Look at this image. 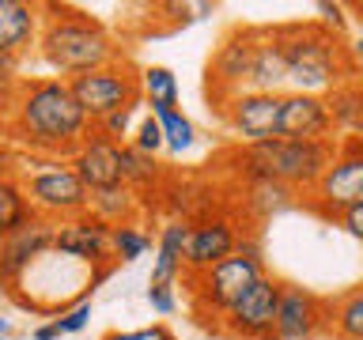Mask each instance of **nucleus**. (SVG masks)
<instances>
[{
    "mask_svg": "<svg viewBox=\"0 0 363 340\" xmlns=\"http://www.w3.org/2000/svg\"><path fill=\"white\" fill-rule=\"evenodd\" d=\"M280 106H284V95L242 91V95L223 102L220 118L238 144H265V140H277L280 136Z\"/></svg>",
    "mask_w": 363,
    "mask_h": 340,
    "instance_id": "9b49d317",
    "label": "nucleus"
},
{
    "mask_svg": "<svg viewBox=\"0 0 363 340\" xmlns=\"http://www.w3.org/2000/svg\"><path fill=\"white\" fill-rule=\"evenodd\" d=\"M325 106L333 118V132L340 136H363V76H348L345 84L325 91Z\"/></svg>",
    "mask_w": 363,
    "mask_h": 340,
    "instance_id": "412c9836",
    "label": "nucleus"
},
{
    "mask_svg": "<svg viewBox=\"0 0 363 340\" xmlns=\"http://www.w3.org/2000/svg\"><path fill=\"white\" fill-rule=\"evenodd\" d=\"M147 306L159 317H170L178 310V288L174 283H147Z\"/></svg>",
    "mask_w": 363,
    "mask_h": 340,
    "instance_id": "473e14b6",
    "label": "nucleus"
},
{
    "mask_svg": "<svg viewBox=\"0 0 363 340\" xmlns=\"http://www.w3.org/2000/svg\"><path fill=\"white\" fill-rule=\"evenodd\" d=\"M34 340H61V333H57V325H53V322H45V325L34 329Z\"/></svg>",
    "mask_w": 363,
    "mask_h": 340,
    "instance_id": "58836bf2",
    "label": "nucleus"
},
{
    "mask_svg": "<svg viewBox=\"0 0 363 340\" xmlns=\"http://www.w3.org/2000/svg\"><path fill=\"white\" fill-rule=\"evenodd\" d=\"M57 257L79 261L91 268H110L113 261V227H106L95 215H76V220L57 223V242H53Z\"/></svg>",
    "mask_w": 363,
    "mask_h": 340,
    "instance_id": "4468645a",
    "label": "nucleus"
},
{
    "mask_svg": "<svg viewBox=\"0 0 363 340\" xmlns=\"http://www.w3.org/2000/svg\"><path fill=\"white\" fill-rule=\"evenodd\" d=\"M23 186H27L34 215H42V220H50V223L76 220V215H87V208H91V189L79 181L76 166L68 163V159L34 163L27 174H23Z\"/></svg>",
    "mask_w": 363,
    "mask_h": 340,
    "instance_id": "0eeeda50",
    "label": "nucleus"
},
{
    "mask_svg": "<svg viewBox=\"0 0 363 340\" xmlns=\"http://www.w3.org/2000/svg\"><path fill=\"white\" fill-rule=\"evenodd\" d=\"M152 231L140 223H121L113 227V261H121V265H133V261H140L147 249H152Z\"/></svg>",
    "mask_w": 363,
    "mask_h": 340,
    "instance_id": "c85d7f7f",
    "label": "nucleus"
},
{
    "mask_svg": "<svg viewBox=\"0 0 363 340\" xmlns=\"http://www.w3.org/2000/svg\"><path fill=\"white\" fill-rule=\"evenodd\" d=\"M318 23H322L325 30H333V34H340V38H345V27H348V19H345V4H329V0H322V4H318Z\"/></svg>",
    "mask_w": 363,
    "mask_h": 340,
    "instance_id": "f704fd0d",
    "label": "nucleus"
},
{
    "mask_svg": "<svg viewBox=\"0 0 363 340\" xmlns=\"http://www.w3.org/2000/svg\"><path fill=\"white\" fill-rule=\"evenodd\" d=\"M68 87H72L76 102L91 118V125L106 121L110 113H118V110H133L144 102L140 72H136V64L129 57H121V61H113L106 68H95V72H87V76L68 79Z\"/></svg>",
    "mask_w": 363,
    "mask_h": 340,
    "instance_id": "6e6552de",
    "label": "nucleus"
},
{
    "mask_svg": "<svg viewBox=\"0 0 363 340\" xmlns=\"http://www.w3.org/2000/svg\"><path fill=\"white\" fill-rule=\"evenodd\" d=\"M0 87L16 91L19 79H16V61H8V57H0Z\"/></svg>",
    "mask_w": 363,
    "mask_h": 340,
    "instance_id": "e433bc0d",
    "label": "nucleus"
},
{
    "mask_svg": "<svg viewBox=\"0 0 363 340\" xmlns=\"http://www.w3.org/2000/svg\"><path fill=\"white\" fill-rule=\"evenodd\" d=\"M140 84H144V102H147V106H152L147 113L178 110L182 87H178V76L170 72L167 64H147L144 72H140Z\"/></svg>",
    "mask_w": 363,
    "mask_h": 340,
    "instance_id": "a878e982",
    "label": "nucleus"
},
{
    "mask_svg": "<svg viewBox=\"0 0 363 340\" xmlns=\"http://www.w3.org/2000/svg\"><path fill=\"white\" fill-rule=\"evenodd\" d=\"M337 227H340V231H345L348 238H356V242L363 246V204H356V208H348V212L337 220Z\"/></svg>",
    "mask_w": 363,
    "mask_h": 340,
    "instance_id": "c9c22d12",
    "label": "nucleus"
},
{
    "mask_svg": "<svg viewBox=\"0 0 363 340\" xmlns=\"http://www.w3.org/2000/svg\"><path fill=\"white\" fill-rule=\"evenodd\" d=\"M121 166H125V186H129L136 197H144L147 189H159V181H163V163H159L155 155L136 152L133 144H125Z\"/></svg>",
    "mask_w": 363,
    "mask_h": 340,
    "instance_id": "bb28decb",
    "label": "nucleus"
},
{
    "mask_svg": "<svg viewBox=\"0 0 363 340\" xmlns=\"http://www.w3.org/2000/svg\"><path fill=\"white\" fill-rule=\"evenodd\" d=\"M329 336L363 340V283H352L340 295H329Z\"/></svg>",
    "mask_w": 363,
    "mask_h": 340,
    "instance_id": "5701e85b",
    "label": "nucleus"
},
{
    "mask_svg": "<svg viewBox=\"0 0 363 340\" xmlns=\"http://www.w3.org/2000/svg\"><path fill=\"white\" fill-rule=\"evenodd\" d=\"M38 57L61 79H76V76L95 72V68L121 61V45L113 42V34L106 30L102 19L68 4H45Z\"/></svg>",
    "mask_w": 363,
    "mask_h": 340,
    "instance_id": "f03ea898",
    "label": "nucleus"
},
{
    "mask_svg": "<svg viewBox=\"0 0 363 340\" xmlns=\"http://www.w3.org/2000/svg\"><path fill=\"white\" fill-rule=\"evenodd\" d=\"M348 61H352V68H356V76L363 72V34H356V38L348 42Z\"/></svg>",
    "mask_w": 363,
    "mask_h": 340,
    "instance_id": "4c0bfd02",
    "label": "nucleus"
},
{
    "mask_svg": "<svg viewBox=\"0 0 363 340\" xmlns=\"http://www.w3.org/2000/svg\"><path fill=\"white\" fill-rule=\"evenodd\" d=\"M193 220H167L155 238V257H152V276L147 283H178L186 272V249H189Z\"/></svg>",
    "mask_w": 363,
    "mask_h": 340,
    "instance_id": "6ab92c4d",
    "label": "nucleus"
},
{
    "mask_svg": "<svg viewBox=\"0 0 363 340\" xmlns=\"http://www.w3.org/2000/svg\"><path fill=\"white\" fill-rule=\"evenodd\" d=\"M53 242H57V223L42 220V215H34L30 223L19 227V231L0 238V246H4V280L16 283L23 272H30L53 249Z\"/></svg>",
    "mask_w": 363,
    "mask_h": 340,
    "instance_id": "f3484780",
    "label": "nucleus"
},
{
    "mask_svg": "<svg viewBox=\"0 0 363 340\" xmlns=\"http://www.w3.org/2000/svg\"><path fill=\"white\" fill-rule=\"evenodd\" d=\"M4 283H8L4 280V246H0V288H4Z\"/></svg>",
    "mask_w": 363,
    "mask_h": 340,
    "instance_id": "a19ab883",
    "label": "nucleus"
},
{
    "mask_svg": "<svg viewBox=\"0 0 363 340\" xmlns=\"http://www.w3.org/2000/svg\"><path fill=\"white\" fill-rule=\"evenodd\" d=\"M136 110L140 106H133V110H118V113H110L106 121H99L95 129L102 132V136H110V140H118V144H129L133 140V118H136Z\"/></svg>",
    "mask_w": 363,
    "mask_h": 340,
    "instance_id": "2f4dec72",
    "label": "nucleus"
},
{
    "mask_svg": "<svg viewBox=\"0 0 363 340\" xmlns=\"http://www.w3.org/2000/svg\"><path fill=\"white\" fill-rule=\"evenodd\" d=\"M152 118L163 125V140H167L170 155H186L197 147V125H193L182 110H163V113H152Z\"/></svg>",
    "mask_w": 363,
    "mask_h": 340,
    "instance_id": "cd10ccee",
    "label": "nucleus"
},
{
    "mask_svg": "<svg viewBox=\"0 0 363 340\" xmlns=\"http://www.w3.org/2000/svg\"><path fill=\"white\" fill-rule=\"evenodd\" d=\"M246 197H242V208L254 215V220H269L272 212H284V208H295L303 197L280 181H242Z\"/></svg>",
    "mask_w": 363,
    "mask_h": 340,
    "instance_id": "b1692460",
    "label": "nucleus"
},
{
    "mask_svg": "<svg viewBox=\"0 0 363 340\" xmlns=\"http://www.w3.org/2000/svg\"><path fill=\"white\" fill-rule=\"evenodd\" d=\"M87 322H91V299H79V302H72L68 310H61L53 317V325H57V333H61V336L84 333Z\"/></svg>",
    "mask_w": 363,
    "mask_h": 340,
    "instance_id": "7c9ffc66",
    "label": "nucleus"
},
{
    "mask_svg": "<svg viewBox=\"0 0 363 340\" xmlns=\"http://www.w3.org/2000/svg\"><path fill=\"white\" fill-rule=\"evenodd\" d=\"M102 340H178L170 333L167 325H147V329H110V333H102Z\"/></svg>",
    "mask_w": 363,
    "mask_h": 340,
    "instance_id": "72a5a7b5",
    "label": "nucleus"
},
{
    "mask_svg": "<svg viewBox=\"0 0 363 340\" xmlns=\"http://www.w3.org/2000/svg\"><path fill=\"white\" fill-rule=\"evenodd\" d=\"M277 38L288 57V91L325 95L356 76L348 61V38L325 30L322 23H284L277 27Z\"/></svg>",
    "mask_w": 363,
    "mask_h": 340,
    "instance_id": "20e7f679",
    "label": "nucleus"
},
{
    "mask_svg": "<svg viewBox=\"0 0 363 340\" xmlns=\"http://www.w3.org/2000/svg\"><path fill=\"white\" fill-rule=\"evenodd\" d=\"M280 136H284V140H325V144H337V132H333V118H329L325 95L284 91Z\"/></svg>",
    "mask_w": 363,
    "mask_h": 340,
    "instance_id": "2eb2a0df",
    "label": "nucleus"
},
{
    "mask_svg": "<svg viewBox=\"0 0 363 340\" xmlns=\"http://www.w3.org/2000/svg\"><path fill=\"white\" fill-rule=\"evenodd\" d=\"M8 333H11V325H8V317L0 314V336H8Z\"/></svg>",
    "mask_w": 363,
    "mask_h": 340,
    "instance_id": "ea45409f",
    "label": "nucleus"
},
{
    "mask_svg": "<svg viewBox=\"0 0 363 340\" xmlns=\"http://www.w3.org/2000/svg\"><path fill=\"white\" fill-rule=\"evenodd\" d=\"M356 204H363V136H340L322 181L299 200V208L325 223H337Z\"/></svg>",
    "mask_w": 363,
    "mask_h": 340,
    "instance_id": "423d86ee",
    "label": "nucleus"
},
{
    "mask_svg": "<svg viewBox=\"0 0 363 340\" xmlns=\"http://www.w3.org/2000/svg\"><path fill=\"white\" fill-rule=\"evenodd\" d=\"M329 336V295H318L303 283L284 280L277 336L272 340H318Z\"/></svg>",
    "mask_w": 363,
    "mask_h": 340,
    "instance_id": "f8f14e48",
    "label": "nucleus"
},
{
    "mask_svg": "<svg viewBox=\"0 0 363 340\" xmlns=\"http://www.w3.org/2000/svg\"><path fill=\"white\" fill-rule=\"evenodd\" d=\"M261 276H265V261L257 254H242V249H238L235 257L220 261V265L186 276L189 280V306H193L197 325L216 333L223 322V314L231 310Z\"/></svg>",
    "mask_w": 363,
    "mask_h": 340,
    "instance_id": "39448f33",
    "label": "nucleus"
},
{
    "mask_svg": "<svg viewBox=\"0 0 363 340\" xmlns=\"http://www.w3.org/2000/svg\"><path fill=\"white\" fill-rule=\"evenodd\" d=\"M121 152L125 144L110 140V136H102L99 129L87 136L84 144H79V152L68 159V163L76 166L79 181L99 193V189H113V186H125V166H121Z\"/></svg>",
    "mask_w": 363,
    "mask_h": 340,
    "instance_id": "dca6fc26",
    "label": "nucleus"
},
{
    "mask_svg": "<svg viewBox=\"0 0 363 340\" xmlns=\"http://www.w3.org/2000/svg\"><path fill=\"white\" fill-rule=\"evenodd\" d=\"M30 220H34V208H30L27 186H23V174L0 166V238H8Z\"/></svg>",
    "mask_w": 363,
    "mask_h": 340,
    "instance_id": "4be33fe9",
    "label": "nucleus"
},
{
    "mask_svg": "<svg viewBox=\"0 0 363 340\" xmlns=\"http://www.w3.org/2000/svg\"><path fill=\"white\" fill-rule=\"evenodd\" d=\"M242 227H238L235 215H223V212H208L201 220H193V231H189V249H186V272H204L220 261L235 257L238 254V242H242Z\"/></svg>",
    "mask_w": 363,
    "mask_h": 340,
    "instance_id": "ddd939ff",
    "label": "nucleus"
},
{
    "mask_svg": "<svg viewBox=\"0 0 363 340\" xmlns=\"http://www.w3.org/2000/svg\"><path fill=\"white\" fill-rule=\"evenodd\" d=\"M356 11H359V19H363V4H356Z\"/></svg>",
    "mask_w": 363,
    "mask_h": 340,
    "instance_id": "79ce46f5",
    "label": "nucleus"
},
{
    "mask_svg": "<svg viewBox=\"0 0 363 340\" xmlns=\"http://www.w3.org/2000/svg\"><path fill=\"white\" fill-rule=\"evenodd\" d=\"M280 295H284V280L265 272L231 310L223 314L216 336L227 340H272L277 336V314H280Z\"/></svg>",
    "mask_w": 363,
    "mask_h": 340,
    "instance_id": "9d476101",
    "label": "nucleus"
},
{
    "mask_svg": "<svg viewBox=\"0 0 363 340\" xmlns=\"http://www.w3.org/2000/svg\"><path fill=\"white\" fill-rule=\"evenodd\" d=\"M333 144L325 140H265V144H238L223 155V163L235 170L238 181H280L306 197L322 181Z\"/></svg>",
    "mask_w": 363,
    "mask_h": 340,
    "instance_id": "7ed1b4c3",
    "label": "nucleus"
},
{
    "mask_svg": "<svg viewBox=\"0 0 363 340\" xmlns=\"http://www.w3.org/2000/svg\"><path fill=\"white\" fill-rule=\"evenodd\" d=\"M8 132L23 147L45 159H72L79 144L95 132V125L76 102L68 79L61 76H30L19 79L8 102Z\"/></svg>",
    "mask_w": 363,
    "mask_h": 340,
    "instance_id": "f257e3e1",
    "label": "nucleus"
},
{
    "mask_svg": "<svg viewBox=\"0 0 363 340\" xmlns=\"http://www.w3.org/2000/svg\"><path fill=\"white\" fill-rule=\"evenodd\" d=\"M38 34H42V4L0 0V57L19 61L23 53L38 50Z\"/></svg>",
    "mask_w": 363,
    "mask_h": 340,
    "instance_id": "a211bd4d",
    "label": "nucleus"
},
{
    "mask_svg": "<svg viewBox=\"0 0 363 340\" xmlns=\"http://www.w3.org/2000/svg\"><path fill=\"white\" fill-rule=\"evenodd\" d=\"M136 152H144V155H159V152H167V140H163V125H159L152 113H144L140 121H136V129H133V140H129Z\"/></svg>",
    "mask_w": 363,
    "mask_h": 340,
    "instance_id": "c756f323",
    "label": "nucleus"
},
{
    "mask_svg": "<svg viewBox=\"0 0 363 340\" xmlns=\"http://www.w3.org/2000/svg\"><path fill=\"white\" fill-rule=\"evenodd\" d=\"M95 220H102L106 227H121V223H133L136 212H140V197L129 189V186H113V189H99L91 193V208H87Z\"/></svg>",
    "mask_w": 363,
    "mask_h": 340,
    "instance_id": "393cba45",
    "label": "nucleus"
},
{
    "mask_svg": "<svg viewBox=\"0 0 363 340\" xmlns=\"http://www.w3.org/2000/svg\"><path fill=\"white\" fill-rule=\"evenodd\" d=\"M250 91H272L284 95L288 91V57L277 38V27L257 30V50H254V68H250Z\"/></svg>",
    "mask_w": 363,
    "mask_h": 340,
    "instance_id": "aec40b11",
    "label": "nucleus"
},
{
    "mask_svg": "<svg viewBox=\"0 0 363 340\" xmlns=\"http://www.w3.org/2000/svg\"><path fill=\"white\" fill-rule=\"evenodd\" d=\"M257 30L261 27H231L223 42L216 45L204 68V95L220 110L227 98L250 91V68H254V50H257Z\"/></svg>",
    "mask_w": 363,
    "mask_h": 340,
    "instance_id": "1a4fd4ad",
    "label": "nucleus"
}]
</instances>
